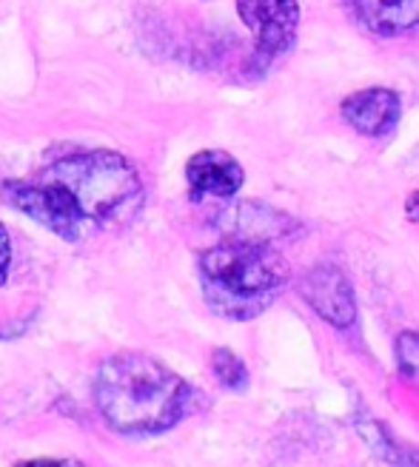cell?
<instances>
[{
    "mask_svg": "<svg viewBox=\"0 0 419 467\" xmlns=\"http://www.w3.org/2000/svg\"><path fill=\"white\" fill-rule=\"evenodd\" d=\"M397 368L403 377L419 388V334H400L397 337Z\"/></svg>",
    "mask_w": 419,
    "mask_h": 467,
    "instance_id": "cell-10",
    "label": "cell"
},
{
    "mask_svg": "<svg viewBox=\"0 0 419 467\" xmlns=\"http://www.w3.org/2000/svg\"><path fill=\"white\" fill-rule=\"evenodd\" d=\"M197 271L208 308L235 322L260 317L288 285L286 256L251 237H231L203 251Z\"/></svg>",
    "mask_w": 419,
    "mask_h": 467,
    "instance_id": "cell-3",
    "label": "cell"
},
{
    "mask_svg": "<svg viewBox=\"0 0 419 467\" xmlns=\"http://www.w3.org/2000/svg\"><path fill=\"white\" fill-rule=\"evenodd\" d=\"M194 390L154 357H109L95 379V402L106 425L129 436H152L174 428L192 410Z\"/></svg>",
    "mask_w": 419,
    "mask_h": 467,
    "instance_id": "cell-2",
    "label": "cell"
},
{
    "mask_svg": "<svg viewBox=\"0 0 419 467\" xmlns=\"http://www.w3.org/2000/svg\"><path fill=\"white\" fill-rule=\"evenodd\" d=\"M405 217H408L411 223H419V192H414V194L408 197V202H405Z\"/></svg>",
    "mask_w": 419,
    "mask_h": 467,
    "instance_id": "cell-13",
    "label": "cell"
},
{
    "mask_svg": "<svg viewBox=\"0 0 419 467\" xmlns=\"http://www.w3.org/2000/svg\"><path fill=\"white\" fill-rule=\"evenodd\" d=\"M212 370L223 388L228 390H243L248 385V368L246 362L228 348H217L212 354Z\"/></svg>",
    "mask_w": 419,
    "mask_h": 467,
    "instance_id": "cell-9",
    "label": "cell"
},
{
    "mask_svg": "<svg viewBox=\"0 0 419 467\" xmlns=\"http://www.w3.org/2000/svg\"><path fill=\"white\" fill-rule=\"evenodd\" d=\"M9 263H12V240L6 228L0 225V285H4L9 276Z\"/></svg>",
    "mask_w": 419,
    "mask_h": 467,
    "instance_id": "cell-11",
    "label": "cell"
},
{
    "mask_svg": "<svg viewBox=\"0 0 419 467\" xmlns=\"http://www.w3.org/2000/svg\"><path fill=\"white\" fill-rule=\"evenodd\" d=\"M237 12L254 35V63L268 68L274 60L286 57L299 32L297 0H237Z\"/></svg>",
    "mask_w": 419,
    "mask_h": 467,
    "instance_id": "cell-4",
    "label": "cell"
},
{
    "mask_svg": "<svg viewBox=\"0 0 419 467\" xmlns=\"http://www.w3.org/2000/svg\"><path fill=\"white\" fill-rule=\"evenodd\" d=\"M340 114L354 131L365 137H385L400 123L403 100L393 88H362L342 100Z\"/></svg>",
    "mask_w": 419,
    "mask_h": 467,
    "instance_id": "cell-6",
    "label": "cell"
},
{
    "mask_svg": "<svg viewBox=\"0 0 419 467\" xmlns=\"http://www.w3.org/2000/svg\"><path fill=\"white\" fill-rule=\"evenodd\" d=\"M243 166L217 149L197 151L185 162V182H189L192 197H235L243 189Z\"/></svg>",
    "mask_w": 419,
    "mask_h": 467,
    "instance_id": "cell-7",
    "label": "cell"
},
{
    "mask_svg": "<svg viewBox=\"0 0 419 467\" xmlns=\"http://www.w3.org/2000/svg\"><path fill=\"white\" fill-rule=\"evenodd\" d=\"M345 6L371 35L397 37L419 29V0H345Z\"/></svg>",
    "mask_w": 419,
    "mask_h": 467,
    "instance_id": "cell-8",
    "label": "cell"
},
{
    "mask_svg": "<svg viewBox=\"0 0 419 467\" xmlns=\"http://www.w3.org/2000/svg\"><path fill=\"white\" fill-rule=\"evenodd\" d=\"M4 197L43 228L75 243L89 228L129 223L143 205V185L120 154L89 151L52 162L35 180H9Z\"/></svg>",
    "mask_w": 419,
    "mask_h": 467,
    "instance_id": "cell-1",
    "label": "cell"
},
{
    "mask_svg": "<svg viewBox=\"0 0 419 467\" xmlns=\"http://www.w3.org/2000/svg\"><path fill=\"white\" fill-rule=\"evenodd\" d=\"M15 467H80L78 462H58V459H32V462H20Z\"/></svg>",
    "mask_w": 419,
    "mask_h": 467,
    "instance_id": "cell-12",
    "label": "cell"
},
{
    "mask_svg": "<svg viewBox=\"0 0 419 467\" xmlns=\"http://www.w3.org/2000/svg\"><path fill=\"white\" fill-rule=\"evenodd\" d=\"M299 296L334 328L357 322V299L348 276L337 265H317L299 276Z\"/></svg>",
    "mask_w": 419,
    "mask_h": 467,
    "instance_id": "cell-5",
    "label": "cell"
}]
</instances>
